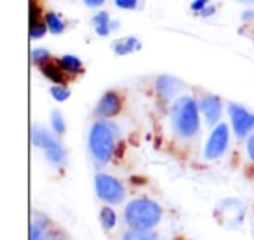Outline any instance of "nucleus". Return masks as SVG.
<instances>
[{
	"label": "nucleus",
	"instance_id": "nucleus-1",
	"mask_svg": "<svg viewBox=\"0 0 254 240\" xmlns=\"http://www.w3.org/2000/svg\"><path fill=\"white\" fill-rule=\"evenodd\" d=\"M162 218V209L148 198H136L126 207V221L134 230H150Z\"/></svg>",
	"mask_w": 254,
	"mask_h": 240
},
{
	"label": "nucleus",
	"instance_id": "nucleus-2",
	"mask_svg": "<svg viewBox=\"0 0 254 240\" xmlns=\"http://www.w3.org/2000/svg\"><path fill=\"white\" fill-rule=\"evenodd\" d=\"M174 129L183 138H190L198 131V108L191 98H180L173 106Z\"/></svg>",
	"mask_w": 254,
	"mask_h": 240
},
{
	"label": "nucleus",
	"instance_id": "nucleus-3",
	"mask_svg": "<svg viewBox=\"0 0 254 240\" xmlns=\"http://www.w3.org/2000/svg\"><path fill=\"white\" fill-rule=\"evenodd\" d=\"M113 145H115V139H113L112 127L106 122H96L89 132V148L96 164L103 166L112 159Z\"/></svg>",
	"mask_w": 254,
	"mask_h": 240
},
{
	"label": "nucleus",
	"instance_id": "nucleus-4",
	"mask_svg": "<svg viewBox=\"0 0 254 240\" xmlns=\"http://www.w3.org/2000/svg\"><path fill=\"white\" fill-rule=\"evenodd\" d=\"M94 186L98 197L105 202H110V204H119L126 195L122 183L115 178L108 176V174H98L94 178Z\"/></svg>",
	"mask_w": 254,
	"mask_h": 240
},
{
	"label": "nucleus",
	"instance_id": "nucleus-5",
	"mask_svg": "<svg viewBox=\"0 0 254 240\" xmlns=\"http://www.w3.org/2000/svg\"><path fill=\"white\" fill-rule=\"evenodd\" d=\"M228 113L232 119L233 131L239 138H246L251 131H254V113H251L249 110L232 103L228 106Z\"/></svg>",
	"mask_w": 254,
	"mask_h": 240
},
{
	"label": "nucleus",
	"instance_id": "nucleus-6",
	"mask_svg": "<svg viewBox=\"0 0 254 240\" xmlns=\"http://www.w3.org/2000/svg\"><path fill=\"white\" fill-rule=\"evenodd\" d=\"M228 125L226 124H218L214 127V131L211 132L207 143H205L204 155L207 160H214L225 153L226 146H228Z\"/></svg>",
	"mask_w": 254,
	"mask_h": 240
},
{
	"label": "nucleus",
	"instance_id": "nucleus-7",
	"mask_svg": "<svg viewBox=\"0 0 254 240\" xmlns=\"http://www.w3.org/2000/svg\"><path fill=\"white\" fill-rule=\"evenodd\" d=\"M122 110V101H120L119 94L115 92H106L101 99H99L98 106L94 110V115L99 119H110V117H115L117 113Z\"/></svg>",
	"mask_w": 254,
	"mask_h": 240
},
{
	"label": "nucleus",
	"instance_id": "nucleus-8",
	"mask_svg": "<svg viewBox=\"0 0 254 240\" xmlns=\"http://www.w3.org/2000/svg\"><path fill=\"white\" fill-rule=\"evenodd\" d=\"M198 106H200L202 113H204V117H205V122H207L209 125H214L219 120V117H221L223 103L218 96H212V94L204 96V98L200 99V103H198Z\"/></svg>",
	"mask_w": 254,
	"mask_h": 240
},
{
	"label": "nucleus",
	"instance_id": "nucleus-9",
	"mask_svg": "<svg viewBox=\"0 0 254 240\" xmlns=\"http://www.w3.org/2000/svg\"><path fill=\"white\" fill-rule=\"evenodd\" d=\"M40 71L53 82L54 85H64L66 77H64V70L61 68V64H56L53 61H46L40 64Z\"/></svg>",
	"mask_w": 254,
	"mask_h": 240
},
{
	"label": "nucleus",
	"instance_id": "nucleus-10",
	"mask_svg": "<svg viewBox=\"0 0 254 240\" xmlns=\"http://www.w3.org/2000/svg\"><path fill=\"white\" fill-rule=\"evenodd\" d=\"M32 139H33V145L39 146V148L42 150H47L51 148V146L56 145V138H54L51 132H47L44 127H39V125H35L32 131Z\"/></svg>",
	"mask_w": 254,
	"mask_h": 240
},
{
	"label": "nucleus",
	"instance_id": "nucleus-11",
	"mask_svg": "<svg viewBox=\"0 0 254 240\" xmlns=\"http://www.w3.org/2000/svg\"><path fill=\"white\" fill-rule=\"evenodd\" d=\"M178 89H180V82L173 77L162 75V77H159V80H157V91H159L160 96L166 99L173 98V96L176 94Z\"/></svg>",
	"mask_w": 254,
	"mask_h": 240
},
{
	"label": "nucleus",
	"instance_id": "nucleus-12",
	"mask_svg": "<svg viewBox=\"0 0 254 240\" xmlns=\"http://www.w3.org/2000/svg\"><path fill=\"white\" fill-rule=\"evenodd\" d=\"M139 47H141V44H139V40L136 37H126V39H120L113 44V51L119 56H126V54L132 53V51H138Z\"/></svg>",
	"mask_w": 254,
	"mask_h": 240
},
{
	"label": "nucleus",
	"instance_id": "nucleus-13",
	"mask_svg": "<svg viewBox=\"0 0 254 240\" xmlns=\"http://www.w3.org/2000/svg\"><path fill=\"white\" fill-rule=\"evenodd\" d=\"M92 23L96 26V33L101 37H106L112 30V21H110V16L106 12H98V14L92 18Z\"/></svg>",
	"mask_w": 254,
	"mask_h": 240
},
{
	"label": "nucleus",
	"instance_id": "nucleus-14",
	"mask_svg": "<svg viewBox=\"0 0 254 240\" xmlns=\"http://www.w3.org/2000/svg\"><path fill=\"white\" fill-rule=\"evenodd\" d=\"M60 64H61V68H63L64 71H68V73H80V71H82L80 58L73 56V54H64V56L61 58Z\"/></svg>",
	"mask_w": 254,
	"mask_h": 240
},
{
	"label": "nucleus",
	"instance_id": "nucleus-15",
	"mask_svg": "<svg viewBox=\"0 0 254 240\" xmlns=\"http://www.w3.org/2000/svg\"><path fill=\"white\" fill-rule=\"evenodd\" d=\"M46 157L51 164L60 166V164H63L64 159H66V152H64V148L60 145V143H56L54 146H51V148L46 150Z\"/></svg>",
	"mask_w": 254,
	"mask_h": 240
},
{
	"label": "nucleus",
	"instance_id": "nucleus-16",
	"mask_svg": "<svg viewBox=\"0 0 254 240\" xmlns=\"http://www.w3.org/2000/svg\"><path fill=\"white\" fill-rule=\"evenodd\" d=\"M46 25H47V28H49L51 33H56V35H60V33L64 32L63 19H61L58 14H54V12H49V14L46 16Z\"/></svg>",
	"mask_w": 254,
	"mask_h": 240
},
{
	"label": "nucleus",
	"instance_id": "nucleus-17",
	"mask_svg": "<svg viewBox=\"0 0 254 240\" xmlns=\"http://www.w3.org/2000/svg\"><path fill=\"white\" fill-rule=\"evenodd\" d=\"M124 240H160V239L153 232H150V230L132 228L131 232H127L126 235H124Z\"/></svg>",
	"mask_w": 254,
	"mask_h": 240
},
{
	"label": "nucleus",
	"instance_id": "nucleus-18",
	"mask_svg": "<svg viewBox=\"0 0 254 240\" xmlns=\"http://www.w3.org/2000/svg\"><path fill=\"white\" fill-rule=\"evenodd\" d=\"M115 223H117L115 212H113L110 207H103L101 209V225H103V228H106V230L113 228V226H115Z\"/></svg>",
	"mask_w": 254,
	"mask_h": 240
},
{
	"label": "nucleus",
	"instance_id": "nucleus-19",
	"mask_svg": "<svg viewBox=\"0 0 254 240\" xmlns=\"http://www.w3.org/2000/svg\"><path fill=\"white\" fill-rule=\"evenodd\" d=\"M51 124H53V129L56 134H63L64 129H66L63 117H61V112H58V110H54L53 115H51Z\"/></svg>",
	"mask_w": 254,
	"mask_h": 240
},
{
	"label": "nucleus",
	"instance_id": "nucleus-20",
	"mask_svg": "<svg viewBox=\"0 0 254 240\" xmlns=\"http://www.w3.org/2000/svg\"><path fill=\"white\" fill-rule=\"evenodd\" d=\"M47 25H44L42 21H32L30 23V37L32 39H42L47 32Z\"/></svg>",
	"mask_w": 254,
	"mask_h": 240
},
{
	"label": "nucleus",
	"instance_id": "nucleus-21",
	"mask_svg": "<svg viewBox=\"0 0 254 240\" xmlns=\"http://www.w3.org/2000/svg\"><path fill=\"white\" fill-rule=\"evenodd\" d=\"M51 96H53L56 101L63 103L70 98V91H68L64 85H53V87H51Z\"/></svg>",
	"mask_w": 254,
	"mask_h": 240
},
{
	"label": "nucleus",
	"instance_id": "nucleus-22",
	"mask_svg": "<svg viewBox=\"0 0 254 240\" xmlns=\"http://www.w3.org/2000/svg\"><path fill=\"white\" fill-rule=\"evenodd\" d=\"M49 58H51V54L47 49H33L32 51V60L35 64L46 63V61H49Z\"/></svg>",
	"mask_w": 254,
	"mask_h": 240
},
{
	"label": "nucleus",
	"instance_id": "nucleus-23",
	"mask_svg": "<svg viewBox=\"0 0 254 240\" xmlns=\"http://www.w3.org/2000/svg\"><path fill=\"white\" fill-rule=\"evenodd\" d=\"M139 4V0H115V5L119 9H126V11H132Z\"/></svg>",
	"mask_w": 254,
	"mask_h": 240
},
{
	"label": "nucleus",
	"instance_id": "nucleus-24",
	"mask_svg": "<svg viewBox=\"0 0 254 240\" xmlns=\"http://www.w3.org/2000/svg\"><path fill=\"white\" fill-rule=\"evenodd\" d=\"M32 240H44V226L40 223H35L32 230Z\"/></svg>",
	"mask_w": 254,
	"mask_h": 240
},
{
	"label": "nucleus",
	"instance_id": "nucleus-25",
	"mask_svg": "<svg viewBox=\"0 0 254 240\" xmlns=\"http://www.w3.org/2000/svg\"><path fill=\"white\" fill-rule=\"evenodd\" d=\"M207 4H209V0H193V2H191V11L202 12L207 7Z\"/></svg>",
	"mask_w": 254,
	"mask_h": 240
},
{
	"label": "nucleus",
	"instance_id": "nucleus-26",
	"mask_svg": "<svg viewBox=\"0 0 254 240\" xmlns=\"http://www.w3.org/2000/svg\"><path fill=\"white\" fill-rule=\"evenodd\" d=\"M39 16H40L39 7L35 5V2H32V4H30V23H32V21H40Z\"/></svg>",
	"mask_w": 254,
	"mask_h": 240
},
{
	"label": "nucleus",
	"instance_id": "nucleus-27",
	"mask_svg": "<svg viewBox=\"0 0 254 240\" xmlns=\"http://www.w3.org/2000/svg\"><path fill=\"white\" fill-rule=\"evenodd\" d=\"M247 153H249L251 160H254V134H251V138L247 139Z\"/></svg>",
	"mask_w": 254,
	"mask_h": 240
},
{
	"label": "nucleus",
	"instance_id": "nucleus-28",
	"mask_svg": "<svg viewBox=\"0 0 254 240\" xmlns=\"http://www.w3.org/2000/svg\"><path fill=\"white\" fill-rule=\"evenodd\" d=\"M85 5H89V7H98V5H103L105 4V0H84Z\"/></svg>",
	"mask_w": 254,
	"mask_h": 240
},
{
	"label": "nucleus",
	"instance_id": "nucleus-29",
	"mask_svg": "<svg viewBox=\"0 0 254 240\" xmlns=\"http://www.w3.org/2000/svg\"><path fill=\"white\" fill-rule=\"evenodd\" d=\"M212 12H214V7H205L204 11L200 12V14H202V16H211Z\"/></svg>",
	"mask_w": 254,
	"mask_h": 240
},
{
	"label": "nucleus",
	"instance_id": "nucleus-30",
	"mask_svg": "<svg viewBox=\"0 0 254 240\" xmlns=\"http://www.w3.org/2000/svg\"><path fill=\"white\" fill-rule=\"evenodd\" d=\"M254 18V11H247V12H244V19H253Z\"/></svg>",
	"mask_w": 254,
	"mask_h": 240
},
{
	"label": "nucleus",
	"instance_id": "nucleus-31",
	"mask_svg": "<svg viewBox=\"0 0 254 240\" xmlns=\"http://www.w3.org/2000/svg\"><path fill=\"white\" fill-rule=\"evenodd\" d=\"M239 4H254V0H235Z\"/></svg>",
	"mask_w": 254,
	"mask_h": 240
},
{
	"label": "nucleus",
	"instance_id": "nucleus-32",
	"mask_svg": "<svg viewBox=\"0 0 254 240\" xmlns=\"http://www.w3.org/2000/svg\"><path fill=\"white\" fill-rule=\"evenodd\" d=\"M119 28V21H112V30Z\"/></svg>",
	"mask_w": 254,
	"mask_h": 240
}]
</instances>
